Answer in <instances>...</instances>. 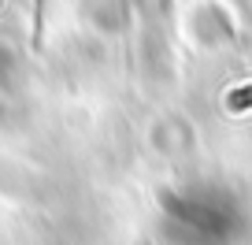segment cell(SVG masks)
<instances>
[{
	"mask_svg": "<svg viewBox=\"0 0 252 245\" xmlns=\"http://www.w3.org/2000/svg\"><path fill=\"white\" fill-rule=\"evenodd\" d=\"M134 245H152V242H149V238H137V242H134Z\"/></svg>",
	"mask_w": 252,
	"mask_h": 245,
	"instance_id": "1",
	"label": "cell"
}]
</instances>
